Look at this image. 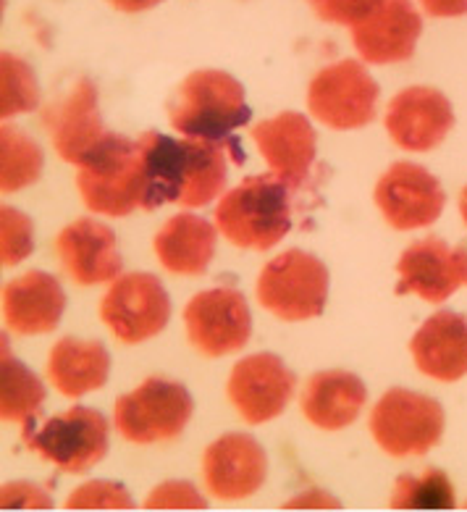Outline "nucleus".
<instances>
[{"mask_svg": "<svg viewBox=\"0 0 467 512\" xmlns=\"http://www.w3.org/2000/svg\"><path fill=\"white\" fill-rule=\"evenodd\" d=\"M0 69H3V98H0V116L3 119H14L19 113L35 111L40 106V87H37L35 71L29 69L16 56L0 58Z\"/></svg>", "mask_w": 467, "mask_h": 512, "instance_id": "nucleus-29", "label": "nucleus"}, {"mask_svg": "<svg viewBox=\"0 0 467 512\" xmlns=\"http://www.w3.org/2000/svg\"><path fill=\"white\" fill-rule=\"evenodd\" d=\"M77 187L92 213L121 218L129 216L134 208H142L145 169L140 145L108 132L90 158L79 166Z\"/></svg>", "mask_w": 467, "mask_h": 512, "instance_id": "nucleus-4", "label": "nucleus"}, {"mask_svg": "<svg viewBox=\"0 0 467 512\" xmlns=\"http://www.w3.org/2000/svg\"><path fill=\"white\" fill-rule=\"evenodd\" d=\"M378 85L363 64L342 61L318 71L307 90V108L331 129H360L376 119Z\"/></svg>", "mask_w": 467, "mask_h": 512, "instance_id": "nucleus-10", "label": "nucleus"}, {"mask_svg": "<svg viewBox=\"0 0 467 512\" xmlns=\"http://www.w3.org/2000/svg\"><path fill=\"white\" fill-rule=\"evenodd\" d=\"M268 473L265 452L250 434H226L205 449V486L216 499H247L263 486Z\"/></svg>", "mask_w": 467, "mask_h": 512, "instance_id": "nucleus-18", "label": "nucleus"}, {"mask_svg": "<svg viewBox=\"0 0 467 512\" xmlns=\"http://www.w3.org/2000/svg\"><path fill=\"white\" fill-rule=\"evenodd\" d=\"M271 174L289 187H300L315 161V132L302 113L286 111L250 129Z\"/></svg>", "mask_w": 467, "mask_h": 512, "instance_id": "nucleus-20", "label": "nucleus"}, {"mask_svg": "<svg viewBox=\"0 0 467 512\" xmlns=\"http://www.w3.org/2000/svg\"><path fill=\"white\" fill-rule=\"evenodd\" d=\"M195 402L179 381L147 379L124 394L113 410V426L132 444L171 442L192 418Z\"/></svg>", "mask_w": 467, "mask_h": 512, "instance_id": "nucleus-7", "label": "nucleus"}, {"mask_svg": "<svg viewBox=\"0 0 467 512\" xmlns=\"http://www.w3.org/2000/svg\"><path fill=\"white\" fill-rule=\"evenodd\" d=\"M391 507L394 510H452V481L439 468H428L420 478L402 476L391 494Z\"/></svg>", "mask_w": 467, "mask_h": 512, "instance_id": "nucleus-27", "label": "nucleus"}, {"mask_svg": "<svg viewBox=\"0 0 467 512\" xmlns=\"http://www.w3.org/2000/svg\"><path fill=\"white\" fill-rule=\"evenodd\" d=\"M24 442L58 470L84 473L108 452V421L92 407L74 405L42 426H35V418H29L24 423Z\"/></svg>", "mask_w": 467, "mask_h": 512, "instance_id": "nucleus-5", "label": "nucleus"}, {"mask_svg": "<svg viewBox=\"0 0 467 512\" xmlns=\"http://www.w3.org/2000/svg\"><path fill=\"white\" fill-rule=\"evenodd\" d=\"M460 213H462V218H465V224H467V187L462 190V195H460Z\"/></svg>", "mask_w": 467, "mask_h": 512, "instance_id": "nucleus-37", "label": "nucleus"}, {"mask_svg": "<svg viewBox=\"0 0 467 512\" xmlns=\"http://www.w3.org/2000/svg\"><path fill=\"white\" fill-rule=\"evenodd\" d=\"M3 507H11V510H24V507H32V510H48L53 507V499H50L48 491L37 489L35 484H24V481H16V484L3 486Z\"/></svg>", "mask_w": 467, "mask_h": 512, "instance_id": "nucleus-34", "label": "nucleus"}, {"mask_svg": "<svg viewBox=\"0 0 467 512\" xmlns=\"http://www.w3.org/2000/svg\"><path fill=\"white\" fill-rule=\"evenodd\" d=\"M147 510H205V499L187 481H166L145 499Z\"/></svg>", "mask_w": 467, "mask_h": 512, "instance_id": "nucleus-32", "label": "nucleus"}, {"mask_svg": "<svg viewBox=\"0 0 467 512\" xmlns=\"http://www.w3.org/2000/svg\"><path fill=\"white\" fill-rule=\"evenodd\" d=\"M66 308V295L56 276L29 271L3 287V318L14 334H50Z\"/></svg>", "mask_w": 467, "mask_h": 512, "instance_id": "nucleus-21", "label": "nucleus"}, {"mask_svg": "<svg viewBox=\"0 0 467 512\" xmlns=\"http://www.w3.org/2000/svg\"><path fill=\"white\" fill-rule=\"evenodd\" d=\"M168 119L184 137L224 142L252 119L244 87L226 71L205 69L184 79L168 100Z\"/></svg>", "mask_w": 467, "mask_h": 512, "instance_id": "nucleus-3", "label": "nucleus"}, {"mask_svg": "<svg viewBox=\"0 0 467 512\" xmlns=\"http://www.w3.org/2000/svg\"><path fill=\"white\" fill-rule=\"evenodd\" d=\"M444 203L447 197L439 179L418 163H394L376 184V205L397 232L431 226L444 211Z\"/></svg>", "mask_w": 467, "mask_h": 512, "instance_id": "nucleus-12", "label": "nucleus"}, {"mask_svg": "<svg viewBox=\"0 0 467 512\" xmlns=\"http://www.w3.org/2000/svg\"><path fill=\"white\" fill-rule=\"evenodd\" d=\"M423 19L410 0H378V6L352 27V43L365 64H399L415 53Z\"/></svg>", "mask_w": 467, "mask_h": 512, "instance_id": "nucleus-17", "label": "nucleus"}, {"mask_svg": "<svg viewBox=\"0 0 467 512\" xmlns=\"http://www.w3.org/2000/svg\"><path fill=\"white\" fill-rule=\"evenodd\" d=\"M69 510H132L134 502L129 491L121 484L111 481H92V484L79 486L69 499H66Z\"/></svg>", "mask_w": 467, "mask_h": 512, "instance_id": "nucleus-30", "label": "nucleus"}, {"mask_svg": "<svg viewBox=\"0 0 467 512\" xmlns=\"http://www.w3.org/2000/svg\"><path fill=\"white\" fill-rule=\"evenodd\" d=\"M397 271V295L412 292L426 302L439 305L449 300L462 284H467V250L449 247L439 237L420 239L402 253Z\"/></svg>", "mask_w": 467, "mask_h": 512, "instance_id": "nucleus-14", "label": "nucleus"}, {"mask_svg": "<svg viewBox=\"0 0 467 512\" xmlns=\"http://www.w3.org/2000/svg\"><path fill=\"white\" fill-rule=\"evenodd\" d=\"M410 352L428 379H462L467 373V318L439 310L412 337Z\"/></svg>", "mask_w": 467, "mask_h": 512, "instance_id": "nucleus-22", "label": "nucleus"}, {"mask_svg": "<svg viewBox=\"0 0 467 512\" xmlns=\"http://www.w3.org/2000/svg\"><path fill=\"white\" fill-rule=\"evenodd\" d=\"M258 302L281 321H307L321 316L328 297V271L323 260L302 250H286L258 276Z\"/></svg>", "mask_w": 467, "mask_h": 512, "instance_id": "nucleus-6", "label": "nucleus"}, {"mask_svg": "<svg viewBox=\"0 0 467 512\" xmlns=\"http://www.w3.org/2000/svg\"><path fill=\"white\" fill-rule=\"evenodd\" d=\"M384 124L399 148L426 153L439 148L454 127L452 103L433 87H407L389 103Z\"/></svg>", "mask_w": 467, "mask_h": 512, "instance_id": "nucleus-16", "label": "nucleus"}, {"mask_svg": "<svg viewBox=\"0 0 467 512\" xmlns=\"http://www.w3.org/2000/svg\"><path fill=\"white\" fill-rule=\"evenodd\" d=\"M56 253L63 271L82 287L119 279L124 268L113 229L92 218H79L66 226L56 239Z\"/></svg>", "mask_w": 467, "mask_h": 512, "instance_id": "nucleus-19", "label": "nucleus"}, {"mask_svg": "<svg viewBox=\"0 0 467 512\" xmlns=\"http://www.w3.org/2000/svg\"><path fill=\"white\" fill-rule=\"evenodd\" d=\"M113 8H119L124 14H140V11H147V8L158 6L163 0H108Z\"/></svg>", "mask_w": 467, "mask_h": 512, "instance_id": "nucleus-36", "label": "nucleus"}, {"mask_svg": "<svg viewBox=\"0 0 467 512\" xmlns=\"http://www.w3.org/2000/svg\"><path fill=\"white\" fill-rule=\"evenodd\" d=\"M294 373L271 352H260L239 360L231 371L229 392L231 405L252 426L279 418L294 394Z\"/></svg>", "mask_w": 467, "mask_h": 512, "instance_id": "nucleus-13", "label": "nucleus"}, {"mask_svg": "<svg viewBox=\"0 0 467 512\" xmlns=\"http://www.w3.org/2000/svg\"><path fill=\"white\" fill-rule=\"evenodd\" d=\"M100 318L124 344H140L166 329L171 300L153 274H124L113 279L100 302Z\"/></svg>", "mask_w": 467, "mask_h": 512, "instance_id": "nucleus-9", "label": "nucleus"}, {"mask_svg": "<svg viewBox=\"0 0 467 512\" xmlns=\"http://www.w3.org/2000/svg\"><path fill=\"white\" fill-rule=\"evenodd\" d=\"M42 174V150L35 140L21 134L16 127H3V192H19L35 184Z\"/></svg>", "mask_w": 467, "mask_h": 512, "instance_id": "nucleus-28", "label": "nucleus"}, {"mask_svg": "<svg viewBox=\"0 0 467 512\" xmlns=\"http://www.w3.org/2000/svg\"><path fill=\"white\" fill-rule=\"evenodd\" d=\"M53 148L66 163L82 166L105 140L103 119L98 111V90L90 79H79L61 100L42 111Z\"/></svg>", "mask_w": 467, "mask_h": 512, "instance_id": "nucleus-15", "label": "nucleus"}, {"mask_svg": "<svg viewBox=\"0 0 467 512\" xmlns=\"http://www.w3.org/2000/svg\"><path fill=\"white\" fill-rule=\"evenodd\" d=\"M153 250L161 260V266L171 274H205V268L210 266L213 253H216V229L205 218L179 213L155 234Z\"/></svg>", "mask_w": 467, "mask_h": 512, "instance_id": "nucleus-24", "label": "nucleus"}, {"mask_svg": "<svg viewBox=\"0 0 467 512\" xmlns=\"http://www.w3.org/2000/svg\"><path fill=\"white\" fill-rule=\"evenodd\" d=\"M289 192L292 187L276 174L247 176L218 200V232L242 250H271L292 229Z\"/></svg>", "mask_w": 467, "mask_h": 512, "instance_id": "nucleus-2", "label": "nucleus"}, {"mask_svg": "<svg viewBox=\"0 0 467 512\" xmlns=\"http://www.w3.org/2000/svg\"><path fill=\"white\" fill-rule=\"evenodd\" d=\"M420 6L428 16H436V19L467 14V0H420Z\"/></svg>", "mask_w": 467, "mask_h": 512, "instance_id": "nucleus-35", "label": "nucleus"}, {"mask_svg": "<svg viewBox=\"0 0 467 512\" xmlns=\"http://www.w3.org/2000/svg\"><path fill=\"white\" fill-rule=\"evenodd\" d=\"M370 434L391 457L426 455L444 434V407L426 394L389 389L370 413Z\"/></svg>", "mask_w": 467, "mask_h": 512, "instance_id": "nucleus-8", "label": "nucleus"}, {"mask_svg": "<svg viewBox=\"0 0 467 512\" xmlns=\"http://www.w3.org/2000/svg\"><path fill=\"white\" fill-rule=\"evenodd\" d=\"M368 400V389L355 373L323 371L307 381L302 392V413L323 431H339L357 421Z\"/></svg>", "mask_w": 467, "mask_h": 512, "instance_id": "nucleus-23", "label": "nucleus"}, {"mask_svg": "<svg viewBox=\"0 0 467 512\" xmlns=\"http://www.w3.org/2000/svg\"><path fill=\"white\" fill-rule=\"evenodd\" d=\"M137 145L145 169V211L166 203L203 208L224 192L229 161L244 163L242 145L234 137L224 142L171 140L161 132H145Z\"/></svg>", "mask_w": 467, "mask_h": 512, "instance_id": "nucleus-1", "label": "nucleus"}, {"mask_svg": "<svg viewBox=\"0 0 467 512\" xmlns=\"http://www.w3.org/2000/svg\"><path fill=\"white\" fill-rule=\"evenodd\" d=\"M3 394H0V413L8 423H27L35 418L45 400V386L29 371L27 365L11 355V350H3Z\"/></svg>", "mask_w": 467, "mask_h": 512, "instance_id": "nucleus-26", "label": "nucleus"}, {"mask_svg": "<svg viewBox=\"0 0 467 512\" xmlns=\"http://www.w3.org/2000/svg\"><path fill=\"white\" fill-rule=\"evenodd\" d=\"M0 218H3V266H16L27 255H32V247H35L32 221L8 205L0 208Z\"/></svg>", "mask_w": 467, "mask_h": 512, "instance_id": "nucleus-31", "label": "nucleus"}, {"mask_svg": "<svg viewBox=\"0 0 467 512\" xmlns=\"http://www.w3.org/2000/svg\"><path fill=\"white\" fill-rule=\"evenodd\" d=\"M313 11L328 24H349L355 27L378 6V0H307Z\"/></svg>", "mask_w": 467, "mask_h": 512, "instance_id": "nucleus-33", "label": "nucleus"}, {"mask_svg": "<svg viewBox=\"0 0 467 512\" xmlns=\"http://www.w3.org/2000/svg\"><path fill=\"white\" fill-rule=\"evenodd\" d=\"M111 373V358L98 339L63 337L50 350L48 379L63 397L79 400L82 394L100 389Z\"/></svg>", "mask_w": 467, "mask_h": 512, "instance_id": "nucleus-25", "label": "nucleus"}, {"mask_svg": "<svg viewBox=\"0 0 467 512\" xmlns=\"http://www.w3.org/2000/svg\"><path fill=\"white\" fill-rule=\"evenodd\" d=\"M184 323L189 344L205 358L239 352L250 342V308L242 292L231 287L208 289L192 297L184 310Z\"/></svg>", "mask_w": 467, "mask_h": 512, "instance_id": "nucleus-11", "label": "nucleus"}]
</instances>
